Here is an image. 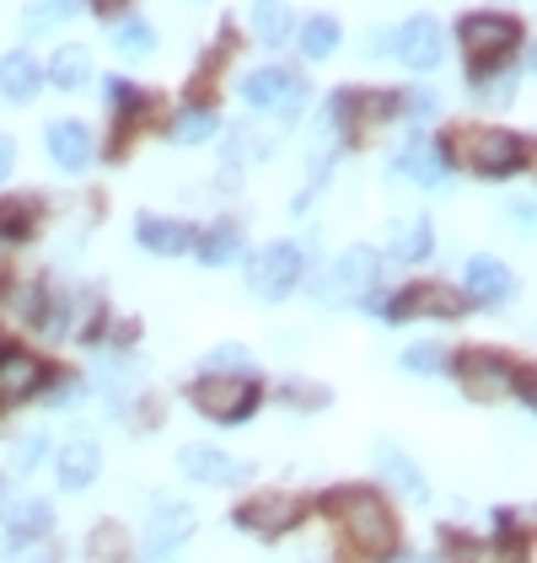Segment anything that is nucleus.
<instances>
[{
    "label": "nucleus",
    "mask_w": 537,
    "mask_h": 563,
    "mask_svg": "<svg viewBox=\"0 0 537 563\" xmlns=\"http://www.w3.org/2000/svg\"><path fill=\"white\" fill-rule=\"evenodd\" d=\"M328 510L339 516L344 537L355 542L365 559H393L398 553V520H393V510L371 488H339V494H328Z\"/></svg>",
    "instance_id": "f257e3e1"
},
{
    "label": "nucleus",
    "mask_w": 537,
    "mask_h": 563,
    "mask_svg": "<svg viewBox=\"0 0 537 563\" xmlns=\"http://www.w3.org/2000/svg\"><path fill=\"white\" fill-rule=\"evenodd\" d=\"M451 156L468 173H484V177H511L527 167V145L511 130H490V124H473V130L457 134L451 140Z\"/></svg>",
    "instance_id": "f03ea898"
},
{
    "label": "nucleus",
    "mask_w": 537,
    "mask_h": 563,
    "mask_svg": "<svg viewBox=\"0 0 537 563\" xmlns=\"http://www.w3.org/2000/svg\"><path fill=\"white\" fill-rule=\"evenodd\" d=\"M188 397H194V408H199L205 419L237 424V419H248V413L259 408V382H253V376H199Z\"/></svg>",
    "instance_id": "7ed1b4c3"
},
{
    "label": "nucleus",
    "mask_w": 537,
    "mask_h": 563,
    "mask_svg": "<svg viewBox=\"0 0 537 563\" xmlns=\"http://www.w3.org/2000/svg\"><path fill=\"white\" fill-rule=\"evenodd\" d=\"M511 48H516V27H511L505 16L479 11V16L462 22V59L473 65V76H490L494 65H505Z\"/></svg>",
    "instance_id": "20e7f679"
},
{
    "label": "nucleus",
    "mask_w": 537,
    "mask_h": 563,
    "mask_svg": "<svg viewBox=\"0 0 537 563\" xmlns=\"http://www.w3.org/2000/svg\"><path fill=\"white\" fill-rule=\"evenodd\" d=\"M296 274H302V247L296 242H268L264 253L248 263V290L259 301H285Z\"/></svg>",
    "instance_id": "39448f33"
},
{
    "label": "nucleus",
    "mask_w": 537,
    "mask_h": 563,
    "mask_svg": "<svg viewBox=\"0 0 537 563\" xmlns=\"http://www.w3.org/2000/svg\"><path fill=\"white\" fill-rule=\"evenodd\" d=\"M178 467L194 477V483H210V488H237V483H248V473H253L242 456H231L221 445H183Z\"/></svg>",
    "instance_id": "423d86ee"
},
{
    "label": "nucleus",
    "mask_w": 537,
    "mask_h": 563,
    "mask_svg": "<svg viewBox=\"0 0 537 563\" xmlns=\"http://www.w3.org/2000/svg\"><path fill=\"white\" fill-rule=\"evenodd\" d=\"M457 382L473 402H500L505 391H516V371L500 354H462L457 360Z\"/></svg>",
    "instance_id": "0eeeda50"
},
{
    "label": "nucleus",
    "mask_w": 537,
    "mask_h": 563,
    "mask_svg": "<svg viewBox=\"0 0 537 563\" xmlns=\"http://www.w3.org/2000/svg\"><path fill=\"white\" fill-rule=\"evenodd\" d=\"M376 253L371 247H350V253H339L333 268H328V279H322V290H328V301H355L365 296L371 285H376Z\"/></svg>",
    "instance_id": "6e6552de"
},
{
    "label": "nucleus",
    "mask_w": 537,
    "mask_h": 563,
    "mask_svg": "<svg viewBox=\"0 0 537 563\" xmlns=\"http://www.w3.org/2000/svg\"><path fill=\"white\" fill-rule=\"evenodd\" d=\"M237 526L253 531V537H285L296 526V499L291 494H259V499H242L237 505Z\"/></svg>",
    "instance_id": "1a4fd4ad"
},
{
    "label": "nucleus",
    "mask_w": 537,
    "mask_h": 563,
    "mask_svg": "<svg viewBox=\"0 0 537 563\" xmlns=\"http://www.w3.org/2000/svg\"><path fill=\"white\" fill-rule=\"evenodd\" d=\"M457 311H462V296L447 290V285H408L398 301L387 306L393 322H408V317H441V322H451Z\"/></svg>",
    "instance_id": "9d476101"
},
{
    "label": "nucleus",
    "mask_w": 537,
    "mask_h": 563,
    "mask_svg": "<svg viewBox=\"0 0 537 563\" xmlns=\"http://www.w3.org/2000/svg\"><path fill=\"white\" fill-rule=\"evenodd\" d=\"M393 54H398L408 70H436L441 65V27L430 16L408 22L403 33H393Z\"/></svg>",
    "instance_id": "9b49d317"
},
{
    "label": "nucleus",
    "mask_w": 537,
    "mask_h": 563,
    "mask_svg": "<svg viewBox=\"0 0 537 563\" xmlns=\"http://www.w3.org/2000/svg\"><path fill=\"white\" fill-rule=\"evenodd\" d=\"M376 473L387 477V483L398 488L403 499H425V494H430V483H425V473L414 467V456L403 451L398 440H376Z\"/></svg>",
    "instance_id": "f8f14e48"
},
{
    "label": "nucleus",
    "mask_w": 537,
    "mask_h": 563,
    "mask_svg": "<svg viewBox=\"0 0 537 563\" xmlns=\"http://www.w3.org/2000/svg\"><path fill=\"white\" fill-rule=\"evenodd\" d=\"M48 156H54V167L81 173L91 162V130L81 119H54V124H48Z\"/></svg>",
    "instance_id": "ddd939ff"
},
{
    "label": "nucleus",
    "mask_w": 537,
    "mask_h": 563,
    "mask_svg": "<svg viewBox=\"0 0 537 563\" xmlns=\"http://www.w3.org/2000/svg\"><path fill=\"white\" fill-rule=\"evenodd\" d=\"M44 365L28 354V349H0V402H22L39 391Z\"/></svg>",
    "instance_id": "4468645a"
},
{
    "label": "nucleus",
    "mask_w": 537,
    "mask_h": 563,
    "mask_svg": "<svg viewBox=\"0 0 537 563\" xmlns=\"http://www.w3.org/2000/svg\"><path fill=\"white\" fill-rule=\"evenodd\" d=\"M134 236H140L145 253H162V258H173V253H188V247H194V225H183V220L145 216L140 225H134Z\"/></svg>",
    "instance_id": "2eb2a0df"
},
{
    "label": "nucleus",
    "mask_w": 537,
    "mask_h": 563,
    "mask_svg": "<svg viewBox=\"0 0 537 563\" xmlns=\"http://www.w3.org/2000/svg\"><path fill=\"white\" fill-rule=\"evenodd\" d=\"M97 467H102V451H97V440H70L65 451H59V488H91L97 483Z\"/></svg>",
    "instance_id": "dca6fc26"
},
{
    "label": "nucleus",
    "mask_w": 537,
    "mask_h": 563,
    "mask_svg": "<svg viewBox=\"0 0 537 563\" xmlns=\"http://www.w3.org/2000/svg\"><path fill=\"white\" fill-rule=\"evenodd\" d=\"M39 81H44V70L33 65V54H6V59H0V97H11V102H33Z\"/></svg>",
    "instance_id": "f3484780"
},
{
    "label": "nucleus",
    "mask_w": 537,
    "mask_h": 563,
    "mask_svg": "<svg viewBox=\"0 0 537 563\" xmlns=\"http://www.w3.org/2000/svg\"><path fill=\"white\" fill-rule=\"evenodd\" d=\"M468 290H473L484 306L511 301V268H505V263H494V258H473L468 263Z\"/></svg>",
    "instance_id": "a211bd4d"
},
{
    "label": "nucleus",
    "mask_w": 537,
    "mask_h": 563,
    "mask_svg": "<svg viewBox=\"0 0 537 563\" xmlns=\"http://www.w3.org/2000/svg\"><path fill=\"white\" fill-rule=\"evenodd\" d=\"M398 173L408 183H441L447 177V162H441V151L430 145V140H408L398 151Z\"/></svg>",
    "instance_id": "6ab92c4d"
},
{
    "label": "nucleus",
    "mask_w": 537,
    "mask_h": 563,
    "mask_svg": "<svg viewBox=\"0 0 537 563\" xmlns=\"http://www.w3.org/2000/svg\"><path fill=\"white\" fill-rule=\"evenodd\" d=\"M194 537V510L183 505V499H162L156 510H151V542H188Z\"/></svg>",
    "instance_id": "aec40b11"
},
{
    "label": "nucleus",
    "mask_w": 537,
    "mask_h": 563,
    "mask_svg": "<svg viewBox=\"0 0 537 563\" xmlns=\"http://www.w3.org/2000/svg\"><path fill=\"white\" fill-rule=\"evenodd\" d=\"M48 81L59 91H76L91 81V54L81 44H65L59 54H54V65H48Z\"/></svg>",
    "instance_id": "412c9836"
},
{
    "label": "nucleus",
    "mask_w": 537,
    "mask_h": 563,
    "mask_svg": "<svg viewBox=\"0 0 537 563\" xmlns=\"http://www.w3.org/2000/svg\"><path fill=\"white\" fill-rule=\"evenodd\" d=\"M237 91H242L248 108H280V102L291 97V76H285V70H253Z\"/></svg>",
    "instance_id": "4be33fe9"
},
{
    "label": "nucleus",
    "mask_w": 537,
    "mask_h": 563,
    "mask_svg": "<svg viewBox=\"0 0 537 563\" xmlns=\"http://www.w3.org/2000/svg\"><path fill=\"white\" fill-rule=\"evenodd\" d=\"M387 253L403 263H414V258H430V220L425 216H408L393 225V242H387Z\"/></svg>",
    "instance_id": "5701e85b"
},
{
    "label": "nucleus",
    "mask_w": 537,
    "mask_h": 563,
    "mask_svg": "<svg viewBox=\"0 0 537 563\" xmlns=\"http://www.w3.org/2000/svg\"><path fill=\"white\" fill-rule=\"evenodd\" d=\"M6 520H11V537H17V542H39L48 526H54V510H48L44 499H22V505H11Z\"/></svg>",
    "instance_id": "b1692460"
},
{
    "label": "nucleus",
    "mask_w": 537,
    "mask_h": 563,
    "mask_svg": "<svg viewBox=\"0 0 537 563\" xmlns=\"http://www.w3.org/2000/svg\"><path fill=\"white\" fill-rule=\"evenodd\" d=\"M113 48H119L124 59H145V54L156 48V33H151L140 16H113Z\"/></svg>",
    "instance_id": "393cba45"
},
{
    "label": "nucleus",
    "mask_w": 537,
    "mask_h": 563,
    "mask_svg": "<svg viewBox=\"0 0 537 563\" xmlns=\"http://www.w3.org/2000/svg\"><path fill=\"white\" fill-rule=\"evenodd\" d=\"M216 130H221L216 108H183L178 124H173V140L178 145H205V140H216Z\"/></svg>",
    "instance_id": "a878e982"
},
{
    "label": "nucleus",
    "mask_w": 537,
    "mask_h": 563,
    "mask_svg": "<svg viewBox=\"0 0 537 563\" xmlns=\"http://www.w3.org/2000/svg\"><path fill=\"white\" fill-rule=\"evenodd\" d=\"M451 559L457 563H522L500 542H468V537H451Z\"/></svg>",
    "instance_id": "bb28decb"
},
{
    "label": "nucleus",
    "mask_w": 537,
    "mask_h": 563,
    "mask_svg": "<svg viewBox=\"0 0 537 563\" xmlns=\"http://www.w3.org/2000/svg\"><path fill=\"white\" fill-rule=\"evenodd\" d=\"M33 225H39V210H33L28 199H6V205H0V236H6V242H22Z\"/></svg>",
    "instance_id": "cd10ccee"
},
{
    "label": "nucleus",
    "mask_w": 537,
    "mask_h": 563,
    "mask_svg": "<svg viewBox=\"0 0 537 563\" xmlns=\"http://www.w3.org/2000/svg\"><path fill=\"white\" fill-rule=\"evenodd\" d=\"M194 242H199V263H210V268L237 258V225H216L210 236H194Z\"/></svg>",
    "instance_id": "c85d7f7f"
},
{
    "label": "nucleus",
    "mask_w": 537,
    "mask_h": 563,
    "mask_svg": "<svg viewBox=\"0 0 537 563\" xmlns=\"http://www.w3.org/2000/svg\"><path fill=\"white\" fill-rule=\"evenodd\" d=\"M333 44H339V27H333L328 16H313V22L302 27V54H307V59H322V54H333Z\"/></svg>",
    "instance_id": "c756f323"
},
{
    "label": "nucleus",
    "mask_w": 537,
    "mask_h": 563,
    "mask_svg": "<svg viewBox=\"0 0 537 563\" xmlns=\"http://www.w3.org/2000/svg\"><path fill=\"white\" fill-rule=\"evenodd\" d=\"M44 456H48V434L44 430L22 434V440L11 445V467H17V473H33V467H44Z\"/></svg>",
    "instance_id": "7c9ffc66"
},
{
    "label": "nucleus",
    "mask_w": 537,
    "mask_h": 563,
    "mask_svg": "<svg viewBox=\"0 0 537 563\" xmlns=\"http://www.w3.org/2000/svg\"><path fill=\"white\" fill-rule=\"evenodd\" d=\"M6 311H11V322H39V317H44V290H39V285H17Z\"/></svg>",
    "instance_id": "2f4dec72"
},
{
    "label": "nucleus",
    "mask_w": 537,
    "mask_h": 563,
    "mask_svg": "<svg viewBox=\"0 0 537 563\" xmlns=\"http://www.w3.org/2000/svg\"><path fill=\"white\" fill-rule=\"evenodd\" d=\"M119 553H124L119 526H97V531H91V563H113Z\"/></svg>",
    "instance_id": "473e14b6"
},
{
    "label": "nucleus",
    "mask_w": 537,
    "mask_h": 563,
    "mask_svg": "<svg viewBox=\"0 0 537 563\" xmlns=\"http://www.w3.org/2000/svg\"><path fill=\"white\" fill-rule=\"evenodd\" d=\"M0 563H59V553L39 537V542H11V553H6Z\"/></svg>",
    "instance_id": "72a5a7b5"
},
{
    "label": "nucleus",
    "mask_w": 537,
    "mask_h": 563,
    "mask_svg": "<svg viewBox=\"0 0 537 563\" xmlns=\"http://www.w3.org/2000/svg\"><path fill=\"white\" fill-rule=\"evenodd\" d=\"M253 22H259V33H264V44H280V33H285V22H291V11H285V5H259V11H253Z\"/></svg>",
    "instance_id": "f704fd0d"
},
{
    "label": "nucleus",
    "mask_w": 537,
    "mask_h": 563,
    "mask_svg": "<svg viewBox=\"0 0 537 563\" xmlns=\"http://www.w3.org/2000/svg\"><path fill=\"white\" fill-rule=\"evenodd\" d=\"M441 365H447V354L436 344H419V349L403 354V371H425V376H430V371H441Z\"/></svg>",
    "instance_id": "c9c22d12"
},
{
    "label": "nucleus",
    "mask_w": 537,
    "mask_h": 563,
    "mask_svg": "<svg viewBox=\"0 0 537 563\" xmlns=\"http://www.w3.org/2000/svg\"><path fill=\"white\" fill-rule=\"evenodd\" d=\"M65 16H70V5H28V11H22L28 33H44V27H54V22H65Z\"/></svg>",
    "instance_id": "e433bc0d"
},
{
    "label": "nucleus",
    "mask_w": 537,
    "mask_h": 563,
    "mask_svg": "<svg viewBox=\"0 0 537 563\" xmlns=\"http://www.w3.org/2000/svg\"><path fill=\"white\" fill-rule=\"evenodd\" d=\"M210 365H216V371H242V376H248V365H253V360H248V349L242 344H221L216 354H210Z\"/></svg>",
    "instance_id": "4c0bfd02"
},
{
    "label": "nucleus",
    "mask_w": 537,
    "mask_h": 563,
    "mask_svg": "<svg viewBox=\"0 0 537 563\" xmlns=\"http://www.w3.org/2000/svg\"><path fill=\"white\" fill-rule=\"evenodd\" d=\"M97 376H102V387H108V391H124V387H130V376H134V360H108Z\"/></svg>",
    "instance_id": "58836bf2"
},
{
    "label": "nucleus",
    "mask_w": 537,
    "mask_h": 563,
    "mask_svg": "<svg viewBox=\"0 0 537 563\" xmlns=\"http://www.w3.org/2000/svg\"><path fill=\"white\" fill-rule=\"evenodd\" d=\"M178 559H183L178 542H151V537H145V553H140V563H178Z\"/></svg>",
    "instance_id": "ea45409f"
},
{
    "label": "nucleus",
    "mask_w": 537,
    "mask_h": 563,
    "mask_svg": "<svg viewBox=\"0 0 537 563\" xmlns=\"http://www.w3.org/2000/svg\"><path fill=\"white\" fill-rule=\"evenodd\" d=\"M280 397H285V402H296V408H322V402H328V391H317V387H296V382H291V387L280 391Z\"/></svg>",
    "instance_id": "a19ab883"
},
{
    "label": "nucleus",
    "mask_w": 537,
    "mask_h": 563,
    "mask_svg": "<svg viewBox=\"0 0 537 563\" xmlns=\"http://www.w3.org/2000/svg\"><path fill=\"white\" fill-rule=\"evenodd\" d=\"M11 167H17V140L0 134V177H11Z\"/></svg>",
    "instance_id": "79ce46f5"
},
{
    "label": "nucleus",
    "mask_w": 537,
    "mask_h": 563,
    "mask_svg": "<svg viewBox=\"0 0 537 563\" xmlns=\"http://www.w3.org/2000/svg\"><path fill=\"white\" fill-rule=\"evenodd\" d=\"M108 102H113V108H124V102H134L130 81H119V76H113V81H108Z\"/></svg>",
    "instance_id": "37998d69"
},
{
    "label": "nucleus",
    "mask_w": 537,
    "mask_h": 563,
    "mask_svg": "<svg viewBox=\"0 0 537 563\" xmlns=\"http://www.w3.org/2000/svg\"><path fill=\"white\" fill-rule=\"evenodd\" d=\"M408 108H419V113H430V108H436V97H430V91H414V97H408Z\"/></svg>",
    "instance_id": "c03bdc74"
}]
</instances>
